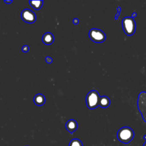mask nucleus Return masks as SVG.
Segmentation results:
<instances>
[{
    "mask_svg": "<svg viewBox=\"0 0 146 146\" xmlns=\"http://www.w3.org/2000/svg\"><path fill=\"white\" fill-rule=\"evenodd\" d=\"M134 137V132L128 127H123L120 128L117 132V139L124 144L129 143Z\"/></svg>",
    "mask_w": 146,
    "mask_h": 146,
    "instance_id": "1",
    "label": "nucleus"
},
{
    "mask_svg": "<svg viewBox=\"0 0 146 146\" xmlns=\"http://www.w3.org/2000/svg\"><path fill=\"white\" fill-rule=\"evenodd\" d=\"M100 96L96 90L90 91L87 95L86 102L87 106L90 109L96 108L99 106Z\"/></svg>",
    "mask_w": 146,
    "mask_h": 146,
    "instance_id": "2",
    "label": "nucleus"
},
{
    "mask_svg": "<svg viewBox=\"0 0 146 146\" xmlns=\"http://www.w3.org/2000/svg\"><path fill=\"white\" fill-rule=\"evenodd\" d=\"M122 27L124 33L131 36L133 35L136 30V23L135 19L132 17H126L122 20Z\"/></svg>",
    "mask_w": 146,
    "mask_h": 146,
    "instance_id": "3",
    "label": "nucleus"
},
{
    "mask_svg": "<svg viewBox=\"0 0 146 146\" xmlns=\"http://www.w3.org/2000/svg\"><path fill=\"white\" fill-rule=\"evenodd\" d=\"M88 35L91 40L96 43L103 42L106 38V34L102 30L95 28L91 29L89 31Z\"/></svg>",
    "mask_w": 146,
    "mask_h": 146,
    "instance_id": "4",
    "label": "nucleus"
},
{
    "mask_svg": "<svg viewBox=\"0 0 146 146\" xmlns=\"http://www.w3.org/2000/svg\"><path fill=\"white\" fill-rule=\"evenodd\" d=\"M137 108L140 112L142 117L146 122V92H141L137 99Z\"/></svg>",
    "mask_w": 146,
    "mask_h": 146,
    "instance_id": "5",
    "label": "nucleus"
},
{
    "mask_svg": "<svg viewBox=\"0 0 146 146\" xmlns=\"http://www.w3.org/2000/svg\"><path fill=\"white\" fill-rule=\"evenodd\" d=\"M21 16L22 19L26 23H33L36 20V15L34 12L29 9L23 10L21 12Z\"/></svg>",
    "mask_w": 146,
    "mask_h": 146,
    "instance_id": "6",
    "label": "nucleus"
},
{
    "mask_svg": "<svg viewBox=\"0 0 146 146\" xmlns=\"http://www.w3.org/2000/svg\"><path fill=\"white\" fill-rule=\"evenodd\" d=\"M66 128L69 132L72 133L78 128V123L74 119L68 120L66 123Z\"/></svg>",
    "mask_w": 146,
    "mask_h": 146,
    "instance_id": "7",
    "label": "nucleus"
},
{
    "mask_svg": "<svg viewBox=\"0 0 146 146\" xmlns=\"http://www.w3.org/2000/svg\"><path fill=\"white\" fill-rule=\"evenodd\" d=\"M42 40L43 43L49 45L53 43L54 40V36L52 33L47 32L43 34V35L42 36Z\"/></svg>",
    "mask_w": 146,
    "mask_h": 146,
    "instance_id": "8",
    "label": "nucleus"
},
{
    "mask_svg": "<svg viewBox=\"0 0 146 146\" xmlns=\"http://www.w3.org/2000/svg\"><path fill=\"white\" fill-rule=\"evenodd\" d=\"M45 98L44 95L42 94H38L35 95L34 98V103L38 106H41L43 105L45 103Z\"/></svg>",
    "mask_w": 146,
    "mask_h": 146,
    "instance_id": "9",
    "label": "nucleus"
},
{
    "mask_svg": "<svg viewBox=\"0 0 146 146\" xmlns=\"http://www.w3.org/2000/svg\"><path fill=\"white\" fill-rule=\"evenodd\" d=\"M110 100L107 96L104 95L103 96H100L99 103V106H100L102 108H107L110 106Z\"/></svg>",
    "mask_w": 146,
    "mask_h": 146,
    "instance_id": "10",
    "label": "nucleus"
},
{
    "mask_svg": "<svg viewBox=\"0 0 146 146\" xmlns=\"http://www.w3.org/2000/svg\"><path fill=\"white\" fill-rule=\"evenodd\" d=\"M43 1L42 0H38V1H29V3L30 6L33 7L35 10H39L43 5Z\"/></svg>",
    "mask_w": 146,
    "mask_h": 146,
    "instance_id": "11",
    "label": "nucleus"
},
{
    "mask_svg": "<svg viewBox=\"0 0 146 146\" xmlns=\"http://www.w3.org/2000/svg\"><path fill=\"white\" fill-rule=\"evenodd\" d=\"M68 146H83L82 142L78 139H73L70 143Z\"/></svg>",
    "mask_w": 146,
    "mask_h": 146,
    "instance_id": "12",
    "label": "nucleus"
},
{
    "mask_svg": "<svg viewBox=\"0 0 146 146\" xmlns=\"http://www.w3.org/2000/svg\"><path fill=\"white\" fill-rule=\"evenodd\" d=\"M116 10H117V13L116 14V15H115V20L117 19V18H118L119 15H120V12H121V7H119V6L117 7V9H116Z\"/></svg>",
    "mask_w": 146,
    "mask_h": 146,
    "instance_id": "13",
    "label": "nucleus"
},
{
    "mask_svg": "<svg viewBox=\"0 0 146 146\" xmlns=\"http://www.w3.org/2000/svg\"><path fill=\"white\" fill-rule=\"evenodd\" d=\"M29 47L27 45H24L22 47V51L24 52H27L29 51Z\"/></svg>",
    "mask_w": 146,
    "mask_h": 146,
    "instance_id": "14",
    "label": "nucleus"
},
{
    "mask_svg": "<svg viewBox=\"0 0 146 146\" xmlns=\"http://www.w3.org/2000/svg\"><path fill=\"white\" fill-rule=\"evenodd\" d=\"M45 60H46V62L47 63H52V59L51 57H50V56H47V57H46Z\"/></svg>",
    "mask_w": 146,
    "mask_h": 146,
    "instance_id": "15",
    "label": "nucleus"
},
{
    "mask_svg": "<svg viewBox=\"0 0 146 146\" xmlns=\"http://www.w3.org/2000/svg\"><path fill=\"white\" fill-rule=\"evenodd\" d=\"M79 19H78V18H74V19H73V21H72V22H73V23H74V25H77V24H78V23H79Z\"/></svg>",
    "mask_w": 146,
    "mask_h": 146,
    "instance_id": "16",
    "label": "nucleus"
},
{
    "mask_svg": "<svg viewBox=\"0 0 146 146\" xmlns=\"http://www.w3.org/2000/svg\"><path fill=\"white\" fill-rule=\"evenodd\" d=\"M136 15H137V14H136V12H133L132 14V18H135L136 17Z\"/></svg>",
    "mask_w": 146,
    "mask_h": 146,
    "instance_id": "17",
    "label": "nucleus"
},
{
    "mask_svg": "<svg viewBox=\"0 0 146 146\" xmlns=\"http://www.w3.org/2000/svg\"><path fill=\"white\" fill-rule=\"evenodd\" d=\"M13 1H11V0H10V1H4V2L5 3H7V4H9V3H11V2H12Z\"/></svg>",
    "mask_w": 146,
    "mask_h": 146,
    "instance_id": "18",
    "label": "nucleus"
},
{
    "mask_svg": "<svg viewBox=\"0 0 146 146\" xmlns=\"http://www.w3.org/2000/svg\"><path fill=\"white\" fill-rule=\"evenodd\" d=\"M143 146H146V141H145V143H144V144L143 145Z\"/></svg>",
    "mask_w": 146,
    "mask_h": 146,
    "instance_id": "19",
    "label": "nucleus"
},
{
    "mask_svg": "<svg viewBox=\"0 0 146 146\" xmlns=\"http://www.w3.org/2000/svg\"><path fill=\"white\" fill-rule=\"evenodd\" d=\"M143 138H144V139H145V140H146V135H144V137H143Z\"/></svg>",
    "mask_w": 146,
    "mask_h": 146,
    "instance_id": "20",
    "label": "nucleus"
},
{
    "mask_svg": "<svg viewBox=\"0 0 146 146\" xmlns=\"http://www.w3.org/2000/svg\"><path fill=\"white\" fill-rule=\"evenodd\" d=\"M26 146H27V145H26Z\"/></svg>",
    "mask_w": 146,
    "mask_h": 146,
    "instance_id": "21",
    "label": "nucleus"
}]
</instances>
